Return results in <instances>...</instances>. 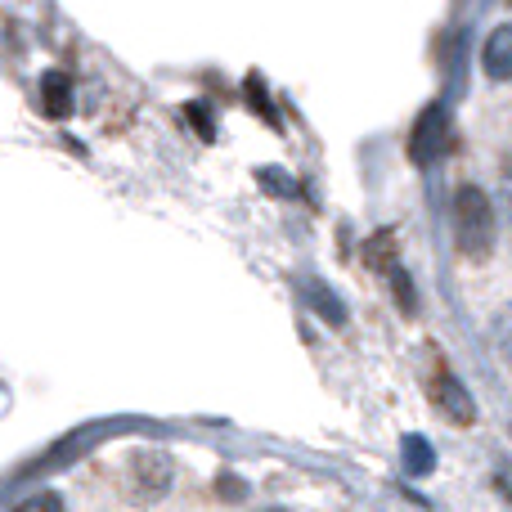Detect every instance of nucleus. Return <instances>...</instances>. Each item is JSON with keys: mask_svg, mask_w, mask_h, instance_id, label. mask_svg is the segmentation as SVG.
I'll list each match as a JSON object with an SVG mask.
<instances>
[{"mask_svg": "<svg viewBox=\"0 0 512 512\" xmlns=\"http://www.w3.org/2000/svg\"><path fill=\"white\" fill-rule=\"evenodd\" d=\"M454 239L468 261H486L495 248V207H490L486 189L459 185L454 194Z\"/></svg>", "mask_w": 512, "mask_h": 512, "instance_id": "f257e3e1", "label": "nucleus"}, {"mask_svg": "<svg viewBox=\"0 0 512 512\" xmlns=\"http://www.w3.org/2000/svg\"><path fill=\"white\" fill-rule=\"evenodd\" d=\"M450 149H454V122H450V113H445V104H427L423 113H418L414 131H409V158H414L418 167H427V162L445 158Z\"/></svg>", "mask_w": 512, "mask_h": 512, "instance_id": "f03ea898", "label": "nucleus"}, {"mask_svg": "<svg viewBox=\"0 0 512 512\" xmlns=\"http://www.w3.org/2000/svg\"><path fill=\"white\" fill-rule=\"evenodd\" d=\"M427 391H432V405L441 409L450 423H472V418H477V400H472V391L463 387V382L454 378L445 364H436V373H432V382H427Z\"/></svg>", "mask_w": 512, "mask_h": 512, "instance_id": "7ed1b4c3", "label": "nucleus"}, {"mask_svg": "<svg viewBox=\"0 0 512 512\" xmlns=\"http://www.w3.org/2000/svg\"><path fill=\"white\" fill-rule=\"evenodd\" d=\"M481 72L490 81H512V23L495 27L481 45Z\"/></svg>", "mask_w": 512, "mask_h": 512, "instance_id": "20e7f679", "label": "nucleus"}, {"mask_svg": "<svg viewBox=\"0 0 512 512\" xmlns=\"http://www.w3.org/2000/svg\"><path fill=\"white\" fill-rule=\"evenodd\" d=\"M36 99H41V113L50 117V122H63V117L72 113V77L50 68L41 77V86H36Z\"/></svg>", "mask_w": 512, "mask_h": 512, "instance_id": "39448f33", "label": "nucleus"}, {"mask_svg": "<svg viewBox=\"0 0 512 512\" xmlns=\"http://www.w3.org/2000/svg\"><path fill=\"white\" fill-rule=\"evenodd\" d=\"M400 463H405L409 477H427V472L436 468V454L423 436H405V441H400Z\"/></svg>", "mask_w": 512, "mask_h": 512, "instance_id": "423d86ee", "label": "nucleus"}, {"mask_svg": "<svg viewBox=\"0 0 512 512\" xmlns=\"http://www.w3.org/2000/svg\"><path fill=\"white\" fill-rule=\"evenodd\" d=\"M364 256H369L373 261V270H396V239H391V234H378V239L369 243V248H364Z\"/></svg>", "mask_w": 512, "mask_h": 512, "instance_id": "0eeeda50", "label": "nucleus"}, {"mask_svg": "<svg viewBox=\"0 0 512 512\" xmlns=\"http://www.w3.org/2000/svg\"><path fill=\"white\" fill-rule=\"evenodd\" d=\"M310 297H315V310L319 315H328V324H346V310L337 306V297L328 288H319V283H310Z\"/></svg>", "mask_w": 512, "mask_h": 512, "instance_id": "6e6552de", "label": "nucleus"}, {"mask_svg": "<svg viewBox=\"0 0 512 512\" xmlns=\"http://www.w3.org/2000/svg\"><path fill=\"white\" fill-rule=\"evenodd\" d=\"M504 171H508V176H512V153H508V162H504Z\"/></svg>", "mask_w": 512, "mask_h": 512, "instance_id": "1a4fd4ad", "label": "nucleus"}, {"mask_svg": "<svg viewBox=\"0 0 512 512\" xmlns=\"http://www.w3.org/2000/svg\"><path fill=\"white\" fill-rule=\"evenodd\" d=\"M508 5H512V0H508Z\"/></svg>", "mask_w": 512, "mask_h": 512, "instance_id": "9d476101", "label": "nucleus"}]
</instances>
